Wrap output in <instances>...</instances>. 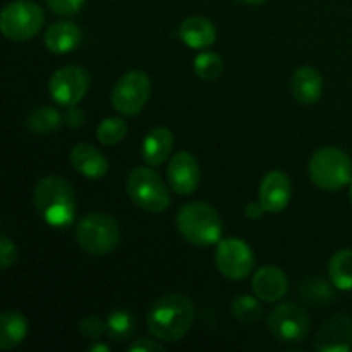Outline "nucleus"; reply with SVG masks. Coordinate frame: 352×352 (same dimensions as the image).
Wrapping results in <instances>:
<instances>
[{"mask_svg":"<svg viewBox=\"0 0 352 352\" xmlns=\"http://www.w3.org/2000/svg\"><path fill=\"white\" fill-rule=\"evenodd\" d=\"M195 306L186 296L167 294L153 302L146 315L148 330L162 342H177L191 330Z\"/></svg>","mask_w":352,"mask_h":352,"instance_id":"nucleus-1","label":"nucleus"},{"mask_svg":"<svg viewBox=\"0 0 352 352\" xmlns=\"http://www.w3.org/2000/svg\"><path fill=\"white\" fill-rule=\"evenodd\" d=\"M34 208L41 219L52 227H65L72 223L78 208L74 188L60 175H47L34 188Z\"/></svg>","mask_w":352,"mask_h":352,"instance_id":"nucleus-2","label":"nucleus"},{"mask_svg":"<svg viewBox=\"0 0 352 352\" xmlns=\"http://www.w3.org/2000/svg\"><path fill=\"white\" fill-rule=\"evenodd\" d=\"M175 223L181 236L195 246L219 244L222 237V219L219 212L203 201L182 205L175 217Z\"/></svg>","mask_w":352,"mask_h":352,"instance_id":"nucleus-3","label":"nucleus"},{"mask_svg":"<svg viewBox=\"0 0 352 352\" xmlns=\"http://www.w3.org/2000/svg\"><path fill=\"white\" fill-rule=\"evenodd\" d=\"M309 177L323 191H339L352 181V160L337 146L318 148L309 160Z\"/></svg>","mask_w":352,"mask_h":352,"instance_id":"nucleus-4","label":"nucleus"},{"mask_svg":"<svg viewBox=\"0 0 352 352\" xmlns=\"http://www.w3.org/2000/svg\"><path fill=\"white\" fill-rule=\"evenodd\" d=\"M120 227L113 217L107 213H88L76 227V241L85 253L91 256L109 254L119 246Z\"/></svg>","mask_w":352,"mask_h":352,"instance_id":"nucleus-5","label":"nucleus"},{"mask_svg":"<svg viewBox=\"0 0 352 352\" xmlns=\"http://www.w3.org/2000/svg\"><path fill=\"white\" fill-rule=\"evenodd\" d=\"M127 195L144 212L162 213L170 206V192L160 175L150 167H136L127 175Z\"/></svg>","mask_w":352,"mask_h":352,"instance_id":"nucleus-6","label":"nucleus"},{"mask_svg":"<svg viewBox=\"0 0 352 352\" xmlns=\"http://www.w3.org/2000/svg\"><path fill=\"white\" fill-rule=\"evenodd\" d=\"M43 23V9L30 0L7 3L0 14V30L7 40L12 41L31 40L40 33Z\"/></svg>","mask_w":352,"mask_h":352,"instance_id":"nucleus-7","label":"nucleus"},{"mask_svg":"<svg viewBox=\"0 0 352 352\" xmlns=\"http://www.w3.org/2000/svg\"><path fill=\"white\" fill-rule=\"evenodd\" d=\"M151 95L150 76L143 71H129L119 78L110 95V102L120 116H138Z\"/></svg>","mask_w":352,"mask_h":352,"instance_id":"nucleus-8","label":"nucleus"},{"mask_svg":"<svg viewBox=\"0 0 352 352\" xmlns=\"http://www.w3.org/2000/svg\"><path fill=\"white\" fill-rule=\"evenodd\" d=\"M309 325V316L294 302H284L268 315V329L278 342H302L308 336Z\"/></svg>","mask_w":352,"mask_h":352,"instance_id":"nucleus-9","label":"nucleus"},{"mask_svg":"<svg viewBox=\"0 0 352 352\" xmlns=\"http://www.w3.org/2000/svg\"><path fill=\"white\" fill-rule=\"evenodd\" d=\"M215 265L226 278L243 280L253 272L254 253L243 239L230 237L217 244Z\"/></svg>","mask_w":352,"mask_h":352,"instance_id":"nucleus-10","label":"nucleus"},{"mask_svg":"<svg viewBox=\"0 0 352 352\" xmlns=\"http://www.w3.org/2000/svg\"><path fill=\"white\" fill-rule=\"evenodd\" d=\"M89 88V74L79 65H65L52 74L48 91L52 100L60 107L78 105Z\"/></svg>","mask_w":352,"mask_h":352,"instance_id":"nucleus-11","label":"nucleus"},{"mask_svg":"<svg viewBox=\"0 0 352 352\" xmlns=\"http://www.w3.org/2000/svg\"><path fill=\"white\" fill-rule=\"evenodd\" d=\"M316 352L352 351V320L347 315H337L327 320L315 340Z\"/></svg>","mask_w":352,"mask_h":352,"instance_id":"nucleus-12","label":"nucleus"},{"mask_svg":"<svg viewBox=\"0 0 352 352\" xmlns=\"http://www.w3.org/2000/svg\"><path fill=\"white\" fill-rule=\"evenodd\" d=\"M168 186L177 195L188 196L196 191L199 184V165L188 151H179L172 157L167 167Z\"/></svg>","mask_w":352,"mask_h":352,"instance_id":"nucleus-13","label":"nucleus"},{"mask_svg":"<svg viewBox=\"0 0 352 352\" xmlns=\"http://www.w3.org/2000/svg\"><path fill=\"white\" fill-rule=\"evenodd\" d=\"M292 184L287 174L282 170H272L263 177L258 191V201L268 213H278L289 205Z\"/></svg>","mask_w":352,"mask_h":352,"instance_id":"nucleus-14","label":"nucleus"},{"mask_svg":"<svg viewBox=\"0 0 352 352\" xmlns=\"http://www.w3.org/2000/svg\"><path fill=\"white\" fill-rule=\"evenodd\" d=\"M254 296L265 302H275L285 298L289 291V278L278 267H261L251 282Z\"/></svg>","mask_w":352,"mask_h":352,"instance_id":"nucleus-15","label":"nucleus"},{"mask_svg":"<svg viewBox=\"0 0 352 352\" xmlns=\"http://www.w3.org/2000/svg\"><path fill=\"white\" fill-rule=\"evenodd\" d=\"M72 167L88 179H102L109 172V160L89 143H79L69 153Z\"/></svg>","mask_w":352,"mask_h":352,"instance_id":"nucleus-16","label":"nucleus"},{"mask_svg":"<svg viewBox=\"0 0 352 352\" xmlns=\"http://www.w3.org/2000/svg\"><path fill=\"white\" fill-rule=\"evenodd\" d=\"M179 38L195 50H205L212 47L217 40V30L213 23L206 17L192 16L182 21L179 28Z\"/></svg>","mask_w":352,"mask_h":352,"instance_id":"nucleus-17","label":"nucleus"},{"mask_svg":"<svg viewBox=\"0 0 352 352\" xmlns=\"http://www.w3.org/2000/svg\"><path fill=\"white\" fill-rule=\"evenodd\" d=\"M291 89L294 98L302 105H313L322 98L323 79L315 67H299L291 81Z\"/></svg>","mask_w":352,"mask_h":352,"instance_id":"nucleus-18","label":"nucleus"},{"mask_svg":"<svg viewBox=\"0 0 352 352\" xmlns=\"http://www.w3.org/2000/svg\"><path fill=\"white\" fill-rule=\"evenodd\" d=\"M81 40V30L71 21H57L45 31V45L52 54H69L79 47Z\"/></svg>","mask_w":352,"mask_h":352,"instance_id":"nucleus-19","label":"nucleus"},{"mask_svg":"<svg viewBox=\"0 0 352 352\" xmlns=\"http://www.w3.org/2000/svg\"><path fill=\"white\" fill-rule=\"evenodd\" d=\"M174 146V136L167 127H155L146 134L143 141L141 158L150 167H158L165 164Z\"/></svg>","mask_w":352,"mask_h":352,"instance_id":"nucleus-20","label":"nucleus"},{"mask_svg":"<svg viewBox=\"0 0 352 352\" xmlns=\"http://www.w3.org/2000/svg\"><path fill=\"white\" fill-rule=\"evenodd\" d=\"M26 316L16 309H9L0 315V349L10 351L19 346L28 336Z\"/></svg>","mask_w":352,"mask_h":352,"instance_id":"nucleus-21","label":"nucleus"},{"mask_svg":"<svg viewBox=\"0 0 352 352\" xmlns=\"http://www.w3.org/2000/svg\"><path fill=\"white\" fill-rule=\"evenodd\" d=\"M329 275L333 287L352 291V250H340L330 258Z\"/></svg>","mask_w":352,"mask_h":352,"instance_id":"nucleus-22","label":"nucleus"},{"mask_svg":"<svg viewBox=\"0 0 352 352\" xmlns=\"http://www.w3.org/2000/svg\"><path fill=\"white\" fill-rule=\"evenodd\" d=\"M62 116L57 109L54 107H38L36 110L30 113L26 120V126L30 131L38 136H45V134H52L60 127Z\"/></svg>","mask_w":352,"mask_h":352,"instance_id":"nucleus-23","label":"nucleus"},{"mask_svg":"<svg viewBox=\"0 0 352 352\" xmlns=\"http://www.w3.org/2000/svg\"><path fill=\"white\" fill-rule=\"evenodd\" d=\"M136 330V320L131 311L126 309H116L107 318V336L113 342H126L134 336Z\"/></svg>","mask_w":352,"mask_h":352,"instance_id":"nucleus-24","label":"nucleus"},{"mask_svg":"<svg viewBox=\"0 0 352 352\" xmlns=\"http://www.w3.org/2000/svg\"><path fill=\"white\" fill-rule=\"evenodd\" d=\"M230 313L239 322L253 323L258 322L263 316V306L260 305V301L256 298L243 294L232 299V302H230Z\"/></svg>","mask_w":352,"mask_h":352,"instance_id":"nucleus-25","label":"nucleus"},{"mask_svg":"<svg viewBox=\"0 0 352 352\" xmlns=\"http://www.w3.org/2000/svg\"><path fill=\"white\" fill-rule=\"evenodd\" d=\"M127 134V122L120 117H107L96 127V138L105 146L120 143Z\"/></svg>","mask_w":352,"mask_h":352,"instance_id":"nucleus-26","label":"nucleus"},{"mask_svg":"<svg viewBox=\"0 0 352 352\" xmlns=\"http://www.w3.org/2000/svg\"><path fill=\"white\" fill-rule=\"evenodd\" d=\"M223 71V60L219 54L215 52H201L196 55L195 58V72L198 78L201 79H212L220 78Z\"/></svg>","mask_w":352,"mask_h":352,"instance_id":"nucleus-27","label":"nucleus"},{"mask_svg":"<svg viewBox=\"0 0 352 352\" xmlns=\"http://www.w3.org/2000/svg\"><path fill=\"white\" fill-rule=\"evenodd\" d=\"M79 333L88 340H98L107 332V322H102L98 316H86L78 327Z\"/></svg>","mask_w":352,"mask_h":352,"instance_id":"nucleus-28","label":"nucleus"},{"mask_svg":"<svg viewBox=\"0 0 352 352\" xmlns=\"http://www.w3.org/2000/svg\"><path fill=\"white\" fill-rule=\"evenodd\" d=\"M47 6L58 16H74L82 9L85 0H47Z\"/></svg>","mask_w":352,"mask_h":352,"instance_id":"nucleus-29","label":"nucleus"},{"mask_svg":"<svg viewBox=\"0 0 352 352\" xmlns=\"http://www.w3.org/2000/svg\"><path fill=\"white\" fill-rule=\"evenodd\" d=\"M17 248L7 236L0 237V268L7 270L10 265L16 263Z\"/></svg>","mask_w":352,"mask_h":352,"instance_id":"nucleus-30","label":"nucleus"},{"mask_svg":"<svg viewBox=\"0 0 352 352\" xmlns=\"http://www.w3.org/2000/svg\"><path fill=\"white\" fill-rule=\"evenodd\" d=\"M164 351V346L148 337H140L129 346V352H160Z\"/></svg>","mask_w":352,"mask_h":352,"instance_id":"nucleus-31","label":"nucleus"},{"mask_svg":"<svg viewBox=\"0 0 352 352\" xmlns=\"http://www.w3.org/2000/svg\"><path fill=\"white\" fill-rule=\"evenodd\" d=\"M64 120L69 127H72V129H78V127H81L82 124H85L86 116H85V112L79 109V107L71 105V107H67V112H65Z\"/></svg>","mask_w":352,"mask_h":352,"instance_id":"nucleus-32","label":"nucleus"},{"mask_svg":"<svg viewBox=\"0 0 352 352\" xmlns=\"http://www.w3.org/2000/svg\"><path fill=\"white\" fill-rule=\"evenodd\" d=\"M244 212H246L248 219L258 220V219H261V217H263V213L267 212V210L263 208V205H261L260 201H254V203H250V205L246 206V210H244Z\"/></svg>","mask_w":352,"mask_h":352,"instance_id":"nucleus-33","label":"nucleus"},{"mask_svg":"<svg viewBox=\"0 0 352 352\" xmlns=\"http://www.w3.org/2000/svg\"><path fill=\"white\" fill-rule=\"evenodd\" d=\"M89 351L91 352H109V346H105V344H93L91 347H89Z\"/></svg>","mask_w":352,"mask_h":352,"instance_id":"nucleus-34","label":"nucleus"},{"mask_svg":"<svg viewBox=\"0 0 352 352\" xmlns=\"http://www.w3.org/2000/svg\"><path fill=\"white\" fill-rule=\"evenodd\" d=\"M246 3H250V6H260V3H265L267 0H244Z\"/></svg>","mask_w":352,"mask_h":352,"instance_id":"nucleus-35","label":"nucleus"},{"mask_svg":"<svg viewBox=\"0 0 352 352\" xmlns=\"http://www.w3.org/2000/svg\"><path fill=\"white\" fill-rule=\"evenodd\" d=\"M351 201H352V188H351Z\"/></svg>","mask_w":352,"mask_h":352,"instance_id":"nucleus-36","label":"nucleus"}]
</instances>
